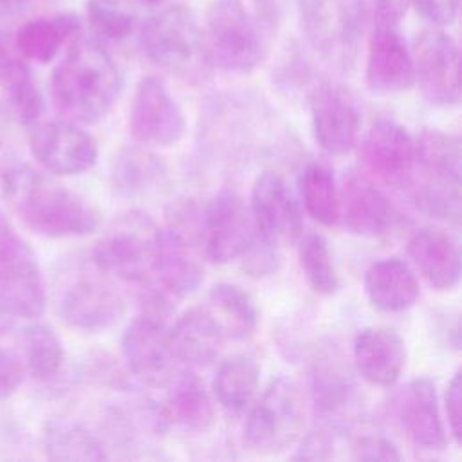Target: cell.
<instances>
[{"mask_svg": "<svg viewBox=\"0 0 462 462\" xmlns=\"http://www.w3.org/2000/svg\"><path fill=\"white\" fill-rule=\"evenodd\" d=\"M2 193L11 211L42 236H83L96 231L101 220L83 197L25 162L4 170Z\"/></svg>", "mask_w": 462, "mask_h": 462, "instance_id": "6da1fadb", "label": "cell"}, {"mask_svg": "<svg viewBox=\"0 0 462 462\" xmlns=\"http://www.w3.org/2000/svg\"><path fill=\"white\" fill-rule=\"evenodd\" d=\"M123 76L97 38L76 36L51 74V99L69 121L92 125L110 114Z\"/></svg>", "mask_w": 462, "mask_h": 462, "instance_id": "7a4b0ae2", "label": "cell"}, {"mask_svg": "<svg viewBox=\"0 0 462 462\" xmlns=\"http://www.w3.org/2000/svg\"><path fill=\"white\" fill-rule=\"evenodd\" d=\"M200 233L193 208L175 209L166 227H159L157 253L152 273L141 287V305L146 314H171L177 301L191 294L204 278Z\"/></svg>", "mask_w": 462, "mask_h": 462, "instance_id": "3957f363", "label": "cell"}, {"mask_svg": "<svg viewBox=\"0 0 462 462\" xmlns=\"http://www.w3.org/2000/svg\"><path fill=\"white\" fill-rule=\"evenodd\" d=\"M267 16L253 14L242 0H213L204 14L202 40L209 65L227 72L254 70L269 52Z\"/></svg>", "mask_w": 462, "mask_h": 462, "instance_id": "277c9868", "label": "cell"}, {"mask_svg": "<svg viewBox=\"0 0 462 462\" xmlns=\"http://www.w3.org/2000/svg\"><path fill=\"white\" fill-rule=\"evenodd\" d=\"M54 305L60 318L72 328L97 332L114 325L125 312V300L88 258L67 260L54 278Z\"/></svg>", "mask_w": 462, "mask_h": 462, "instance_id": "5b68a950", "label": "cell"}, {"mask_svg": "<svg viewBox=\"0 0 462 462\" xmlns=\"http://www.w3.org/2000/svg\"><path fill=\"white\" fill-rule=\"evenodd\" d=\"M137 45L148 61L184 78L202 76L211 67L197 16L180 4L150 14L139 27Z\"/></svg>", "mask_w": 462, "mask_h": 462, "instance_id": "8992f818", "label": "cell"}, {"mask_svg": "<svg viewBox=\"0 0 462 462\" xmlns=\"http://www.w3.org/2000/svg\"><path fill=\"white\" fill-rule=\"evenodd\" d=\"M247 410L244 444L256 455L282 453L303 433L305 395L291 377L273 379Z\"/></svg>", "mask_w": 462, "mask_h": 462, "instance_id": "52a82bcc", "label": "cell"}, {"mask_svg": "<svg viewBox=\"0 0 462 462\" xmlns=\"http://www.w3.org/2000/svg\"><path fill=\"white\" fill-rule=\"evenodd\" d=\"M301 31L309 45L330 67L352 70L365 31L359 0H298Z\"/></svg>", "mask_w": 462, "mask_h": 462, "instance_id": "ba28073f", "label": "cell"}, {"mask_svg": "<svg viewBox=\"0 0 462 462\" xmlns=\"http://www.w3.org/2000/svg\"><path fill=\"white\" fill-rule=\"evenodd\" d=\"M159 227L139 211L117 218L94 244L90 260L112 280L143 283L148 280L155 253Z\"/></svg>", "mask_w": 462, "mask_h": 462, "instance_id": "9c48e42d", "label": "cell"}, {"mask_svg": "<svg viewBox=\"0 0 462 462\" xmlns=\"http://www.w3.org/2000/svg\"><path fill=\"white\" fill-rule=\"evenodd\" d=\"M0 296L14 318L36 319L47 303L45 282L32 247L0 211Z\"/></svg>", "mask_w": 462, "mask_h": 462, "instance_id": "30bf717a", "label": "cell"}, {"mask_svg": "<svg viewBox=\"0 0 462 462\" xmlns=\"http://www.w3.org/2000/svg\"><path fill=\"white\" fill-rule=\"evenodd\" d=\"M199 233L206 256L217 263L245 254L258 238L249 206L229 189L220 191L204 208L199 218Z\"/></svg>", "mask_w": 462, "mask_h": 462, "instance_id": "8fae6325", "label": "cell"}, {"mask_svg": "<svg viewBox=\"0 0 462 462\" xmlns=\"http://www.w3.org/2000/svg\"><path fill=\"white\" fill-rule=\"evenodd\" d=\"M132 137L150 148L177 146L186 130L184 114L159 76H144L134 92L130 119Z\"/></svg>", "mask_w": 462, "mask_h": 462, "instance_id": "7c38bea8", "label": "cell"}, {"mask_svg": "<svg viewBox=\"0 0 462 462\" xmlns=\"http://www.w3.org/2000/svg\"><path fill=\"white\" fill-rule=\"evenodd\" d=\"M29 130L31 155L51 175H79L97 161V143L79 123L61 117Z\"/></svg>", "mask_w": 462, "mask_h": 462, "instance_id": "4fadbf2b", "label": "cell"}, {"mask_svg": "<svg viewBox=\"0 0 462 462\" xmlns=\"http://www.w3.org/2000/svg\"><path fill=\"white\" fill-rule=\"evenodd\" d=\"M413 74L422 97L433 105L449 108L460 101L458 47L455 40L439 29H426L413 43Z\"/></svg>", "mask_w": 462, "mask_h": 462, "instance_id": "5bb4252c", "label": "cell"}, {"mask_svg": "<svg viewBox=\"0 0 462 462\" xmlns=\"http://www.w3.org/2000/svg\"><path fill=\"white\" fill-rule=\"evenodd\" d=\"M310 126L319 148L328 155L350 153L361 132V110L341 85L321 83L310 92Z\"/></svg>", "mask_w": 462, "mask_h": 462, "instance_id": "9a60e30c", "label": "cell"}, {"mask_svg": "<svg viewBox=\"0 0 462 462\" xmlns=\"http://www.w3.org/2000/svg\"><path fill=\"white\" fill-rule=\"evenodd\" d=\"M121 354L128 370L152 386H164L179 370L164 319L146 312L126 325L121 336Z\"/></svg>", "mask_w": 462, "mask_h": 462, "instance_id": "2e32d148", "label": "cell"}, {"mask_svg": "<svg viewBox=\"0 0 462 462\" xmlns=\"http://www.w3.org/2000/svg\"><path fill=\"white\" fill-rule=\"evenodd\" d=\"M361 153L366 168L384 184L410 189L415 182V139L397 121L375 119L361 143Z\"/></svg>", "mask_w": 462, "mask_h": 462, "instance_id": "e0dca14e", "label": "cell"}, {"mask_svg": "<svg viewBox=\"0 0 462 462\" xmlns=\"http://www.w3.org/2000/svg\"><path fill=\"white\" fill-rule=\"evenodd\" d=\"M258 238L269 245L283 240H296L301 235L300 206L287 182L273 171H263L254 179L249 204Z\"/></svg>", "mask_w": 462, "mask_h": 462, "instance_id": "ac0fdd59", "label": "cell"}, {"mask_svg": "<svg viewBox=\"0 0 462 462\" xmlns=\"http://www.w3.org/2000/svg\"><path fill=\"white\" fill-rule=\"evenodd\" d=\"M366 85L386 96L408 90L413 81V58L395 23H372L366 45Z\"/></svg>", "mask_w": 462, "mask_h": 462, "instance_id": "d6986e66", "label": "cell"}, {"mask_svg": "<svg viewBox=\"0 0 462 462\" xmlns=\"http://www.w3.org/2000/svg\"><path fill=\"white\" fill-rule=\"evenodd\" d=\"M310 399L328 430L346 426L357 406V386L343 357L332 350L316 354L310 366Z\"/></svg>", "mask_w": 462, "mask_h": 462, "instance_id": "ffe728a7", "label": "cell"}, {"mask_svg": "<svg viewBox=\"0 0 462 462\" xmlns=\"http://www.w3.org/2000/svg\"><path fill=\"white\" fill-rule=\"evenodd\" d=\"M345 227L357 236H383L397 226L399 213L388 197L361 171H348L339 189Z\"/></svg>", "mask_w": 462, "mask_h": 462, "instance_id": "44dd1931", "label": "cell"}, {"mask_svg": "<svg viewBox=\"0 0 462 462\" xmlns=\"http://www.w3.org/2000/svg\"><path fill=\"white\" fill-rule=\"evenodd\" d=\"M352 350L359 375L374 386L395 384L406 365L404 339L390 327L361 328Z\"/></svg>", "mask_w": 462, "mask_h": 462, "instance_id": "7402d4cb", "label": "cell"}, {"mask_svg": "<svg viewBox=\"0 0 462 462\" xmlns=\"http://www.w3.org/2000/svg\"><path fill=\"white\" fill-rule=\"evenodd\" d=\"M166 395L159 408L162 424L188 431H208L215 424V406L204 381L191 370H177L164 384Z\"/></svg>", "mask_w": 462, "mask_h": 462, "instance_id": "603a6c76", "label": "cell"}, {"mask_svg": "<svg viewBox=\"0 0 462 462\" xmlns=\"http://www.w3.org/2000/svg\"><path fill=\"white\" fill-rule=\"evenodd\" d=\"M406 253L420 276L437 291H449L460 280V251L457 242L442 229L422 227L415 231Z\"/></svg>", "mask_w": 462, "mask_h": 462, "instance_id": "cb8c5ba5", "label": "cell"}, {"mask_svg": "<svg viewBox=\"0 0 462 462\" xmlns=\"http://www.w3.org/2000/svg\"><path fill=\"white\" fill-rule=\"evenodd\" d=\"M399 419L406 435L422 449L439 451L446 446V430L431 379L419 377L406 384L399 401Z\"/></svg>", "mask_w": 462, "mask_h": 462, "instance_id": "d4e9b609", "label": "cell"}, {"mask_svg": "<svg viewBox=\"0 0 462 462\" xmlns=\"http://www.w3.org/2000/svg\"><path fill=\"white\" fill-rule=\"evenodd\" d=\"M168 339L177 363L206 366L218 359L226 337L208 309L195 307L177 318L168 328Z\"/></svg>", "mask_w": 462, "mask_h": 462, "instance_id": "484cf974", "label": "cell"}, {"mask_svg": "<svg viewBox=\"0 0 462 462\" xmlns=\"http://www.w3.org/2000/svg\"><path fill=\"white\" fill-rule=\"evenodd\" d=\"M365 294L381 312H402L419 298V282L411 267L399 256L374 262L365 273Z\"/></svg>", "mask_w": 462, "mask_h": 462, "instance_id": "4316f807", "label": "cell"}, {"mask_svg": "<svg viewBox=\"0 0 462 462\" xmlns=\"http://www.w3.org/2000/svg\"><path fill=\"white\" fill-rule=\"evenodd\" d=\"M79 27L81 20L74 13L32 18L18 27L14 47L23 60L49 63L58 56L63 43L78 34Z\"/></svg>", "mask_w": 462, "mask_h": 462, "instance_id": "83f0119b", "label": "cell"}, {"mask_svg": "<svg viewBox=\"0 0 462 462\" xmlns=\"http://www.w3.org/2000/svg\"><path fill=\"white\" fill-rule=\"evenodd\" d=\"M420 182L460 188V141L439 128H424L415 139Z\"/></svg>", "mask_w": 462, "mask_h": 462, "instance_id": "f1b7e54d", "label": "cell"}, {"mask_svg": "<svg viewBox=\"0 0 462 462\" xmlns=\"http://www.w3.org/2000/svg\"><path fill=\"white\" fill-rule=\"evenodd\" d=\"M208 312L217 321L224 337L235 341L249 339L260 321L254 300L242 287L217 283L208 292Z\"/></svg>", "mask_w": 462, "mask_h": 462, "instance_id": "f546056e", "label": "cell"}, {"mask_svg": "<svg viewBox=\"0 0 462 462\" xmlns=\"http://www.w3.org/2000/svg\"><path fill=\"white\" fill-rule=\"evenodd\" d=\"M258 384V363L247 354H233L220 361L213 379V393L227 413L240 415L254 401Z\"/></svg>", "mask_w": 462, "mask_h": 462, "instance_id": "4dcf8cb0", "label": "cell"}, {"mask_svg": "<svg viewBox=\"0 0 462 462\" xmlns=\"http://www.w3.org/2000/svg\"><path fill=\"white\" fill-rule=\"evenodd\" d=\"M166 168L153 153L123 148L112 162V184L125 197H146L166 182Z\"/></svg>", "mask_w": 462, "mask_h": 462, "instance_id": "1f68e13d", "label": "cell"}, {"mask_svg": "<svg viewBox=\"0 0 462 462\" xmlns=\"http://www.w3.org/2000/svg\"><path fill=\"white\" fill-rule=\"evenodd\" d=\"M0 85L11 117L25 128L34 126L45 110V99L29 65L13 58Z\"/></svg>", "mask_w": 462, "mask_h": 462, "instance_id": "d6a6232c", "label": "cell"}, {"mask_svg": "<svg viewBox=\"0 0 462 462\" xmlns=\"http://www.w3.org/2000/svg\"><path fill=\"white\" fill-rule=\"evenodd\" d=\"M43 449L52 460H105L103 442L72 420H51L43 430Z\"/></svg>", "mask_w": 462, "mask_h": 462, "instance_id": "836d02e7", "label": "cell"}, {"mask_svg": "<svg viewBox=\"0 0 462 462\" xmlns=\"http://www.w3.org/2000/svg\"><path fill=\"white\" fill-rule=\"evenodd\" d=\"M300 193L309 217L334 226L341 217L339 189L332 170L323 162H309L300 177Z\"/></svg>", "mask_w": 462, "mask_h": 462, "instance_id": "e575fe53", "label": "cell"}, {"mask_svg": "<svg viewBox=\"0 0 462 462\" xmlns=\"http://www.w3.org/2000/svg\"><path fill=\"white\" fill-rule=\"evenodd\" d=\"M23 366L38 381H49L60 374L65 350L60 336L52 327L34 321L22 330Z\"/></svg>", "mask_w": 462, "mask_h": 462, "instance_id": "d590c367", "label": "cell"}, {"mask_svg": "<svg viewBox=\"0 0 462 462\" xmlns=\"http://www.w3.org/2000/svg\"><path fill=\"white\" fill-rule=\"evenodd\" d=\"M298 256L303 276L312 291L319 294H334L339 289L341 282L334 256L328 242L319 233H309L301 238Z\"/></svg>", "mask_w": 462, "mask_h": 462, "instance_id": "8d00e7d4", "label": "cell"}, {"mask_svg": "<svg viewBox=\"0 0 462 462\" xmlns=\"http://www.w3.org/2000/svg\"><path fill=\"white\" fill-rule=\"evenodd\" d=\"M87 20L97 40H125L135 25L134 14L119 0H87Z\"/></svg>", "mask_w": 462, "mask_h": 462, "instance_id": "74e56055", "label": "cell"}, {"mask_svg": "<svg viewBox=\"0 0 462 462\" xmlns=\"http://www.w3.org/2000/svg\"><path fill=\"white\" fill-rule=\"evenodd\" d=\"M25 366L18 354L0 346V402L7 401L23 383Z\"/></svg>", "mask_w": 462, "mask_h": 462, "instance_id": "f35d334b", "label": "cell"}, {"mask_svg": "<svg viewBox=\"0 0 462 462\" xmlns=\"http://www.w3.org/2000/svg\"><path fill=\"white\" fill-rule=\"evenodd\" d=\"M365 20L372 23H395L406 14L410 0H359Z\"/></svg>", "mask_w": 462, "mask_h": 462, "instance_id": "ab89813d", "label": "cell"}, {"mask_svg": "<svg viewBox=\"0 0 462 462\" xmlns=\"http://www.w3.org/2000/svg\"><path fill=\"white\" fill-rule=\"evenodd\" d=\"M354 458L359 460H399L401 453L383 435H365L354 442Z\"/></svg>", "mask_w": 462, "mask_h": 462, "instance_id": "60d3db41", "label": "cell"}, {"mask_svg": "<svg viewBox=\"0 0 462 462\" xmlns=\"http://www.w3.org/2000/svg\"><path fill=\"white\" fill-rule=\"evenodd\" d=\"M417 11L433 25L444 27L455 22L458 0H413Z\"/></svg>", "mask_w": 462, "mask_h": 462, "instance_id": "b9f144b4", "label": "cell"}, {"mask_svg": "<svg viewBox=\"0 0 462 462\" xmlns=\"http://www.w3.org/2000/svg\"><path fill=\"white\" fill-rule=\"evenodd\" d=\"M444 411L453 440L460 442V374L455 372L444 392Z\"/></svg>", "mask_w": 462, "mask_h": 462, "instance_id": "7bdbcfd3", "label": "cell"}, {"mask_svg": "<svg viewBox=\"0 0 462 462\" xmlns=\"http://www.w3.org/2000/svg\"><path fill=\"white\" fill-rule=\"evenodd\" d=\"M14 319H16V318L13 316V312L9 310V307L5 305L4 298L0 296V336L5 334V332L13 327V321H14Z\"/></svg>", "mask_w": 462, "mask_h": 462, "instance_id": "ee69618b", "label": "cell"}, {"mask_svg": "<svg viewBox=\"0 0 462 462\" xmlns=\"http://www.w3.org/2000/svg\"><path fill=\"white\" fill-rule=\"evenodd\" d=\"M11 60H13V56L9 54V49L5 47V42H4V38H2V34H0V81H2L4 74H5L7 65H9Z\"/></svg>", "mask_w": 462, "mask_h": 462, "instance_id": "f6af8a7d", "label": "cell"}, {"mask_svg": "<svg viewBox=\"0 0 462 462\" xmlns=\"http://www.w3.org/2000/svg\"><path fill=\"white\" fill-rule=\"evenodd\" d=\"M16 4H18V0H0V16L7 14Z\"/></svg>", "mask_w": 462, "mask_h": 462, "instance_id": "bcb514c9", "label": "cell"}, {"mask_svg": "<svg viewBox=\"0 0 462 462\" xmlns=\"http://www.w3.org/2000/svg\"><path fill=\"white\" fill-rule=\"evenodd\" d=\"M132 4H137V5H159L162 0H128Z\"/></svg>", "mask_w": 462, "mask_h": 462, "instance_id": "7dc6e473", "label": "cell"}]
</instances>
